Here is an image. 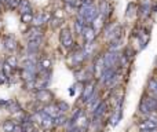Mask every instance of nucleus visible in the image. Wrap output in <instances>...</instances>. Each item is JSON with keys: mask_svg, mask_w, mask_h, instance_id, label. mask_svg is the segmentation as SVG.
<instances>
[{"mask_svg": "<svg viewBox=\"0 0 157 132\" xmlns=\"http://www.w3.org/2000/svg\"><path fill=\"white\" fill-rule=\"evenodd\" d=\"M3 130L6 132H13L14 130V123L13 121H6L4 124H3Z\"/></svg>", "mask_w": 157, "mask_h": 132, "instance_id": "f257e3e1", "label": "nucleus"}]
</instances>
